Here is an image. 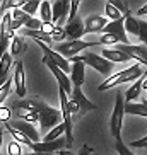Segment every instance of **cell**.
<instances>
[{
    "label": "cell",
    "mask_w": 147,
    "mask_h": 155,
    "mask_svg": "<svg viewBox=\"0 0 147 155\" xmlns=\"http://www.w3.org/2000/svg\"><path fill=\"white\" fill-rule=\"evenodd\" d=\"M147 70L144 68L142 65L135 63L133 67H128V68L121 70V72L115 73L113 77H108L104 82L99 85V91H108V89H113L116 85H121V84H127V82H135L137 78H140L142 75H145Z\"/></svg>",
    "instance_id": "1"
},
{
    "label": "cell",
    "mask_w": 147,
    "mask_h": 155,
    "mask_svg": "<svg viewBox=\"0 0 147 155\" xmlns=\"http://www.w3.org/2000/svg\"><path fill=\"white\" fill-rule=\"evenodd\" d=\"M70 96L72 97L69 99V111H70V116H75L74 119L82 118L86 113L97 109V106L92 104L91 101L84 96V92L80 91V87H72V94Z\"/></svg>",
    "instance_id": "2"
},
{
    "label": "cell",
    "mask_w": 147,
    "mask_h": 155,
    "mask_svg": "<svg viewBox=\"0 0 147 155\" xmlns=\"http://www.w3.org/2000/svg\"><path fill=\"white\" fill-rule=\"evenodd\" d=\"M60 119H62V114H60L58 109L45 104V102L39 104V107H38V121L41 124V131H45V135L48 133V130L60 124Z\"/></svg>",
    "instance_id": "3"
},
{
    "label": "cell",
    "mask_w": 147,
    "mask_h": 155,
    "mask_svg": "<svg viewBox=\"0 0 147 155\" xmlns=\"http://www.w3.org/2000/svg\"><path fill=\"white\" fill-rule=\"evenodd\" d=\"M94 46H99L97 41H63V43H58L55 48V51L58 53L60 56H63L65 60L67 58H74L77 56V53H80L82 50H87V48H94Z\"/></svg>",
    "instance_id": "4"
},
{
    "label": "cell",
    "mask_w": 147,
    "mask_h": 155,
    "mask_svg": "<svg viewBox=\"0 0 147 155\" xmlns=\"http://www.w3.org/2000/svg\"><path fill=\"white\" fill-rule=\"evenodd\" d=\"M58 96H60V114H62V119H63V126H65V141H67V148L74 145V119L70 116L69 111V97L62 89H58Z\"/></svg>",
    "instance_id": "5"
},
{
    "label": "cell",
    "mask_w": 147,
    "mask_h": 155,
    "mask_svg": "<svg viewBox=\"0 0 147 155\" xmlns=\"http://www.w3.org/2000/svg\"><path fill=\"white\" fill-rule=\"evenodd\" d=\"M123 116H125V99L123 96L116 92L115 97V107H113V113H111V119H110V130L111 135L118 140L121 138V126H123Z\"/></svg>",
    "instance_id": "6"
},
{
    "label": "cell",
    "mask_w": 147,
    "mask_h": 155,
    "mask_svg": "<svg viewBox=\"0 0 147 155\" xmlns=\"http://www.w3.org/2000/svg\"><path fill=\"white\" fill-rule=\"evenodd\" d=\"M80 60L84 61V65H89L91 68H94L96 72H99L104 77H110V73L113 72V63H110L108 60H104L103 56L96 55V53H86L84 56H80Z\"/></svg>",
    "instance_id": "7"
},
{
    "label": "cell",
    "mask_w": 147,
    "mask_h": 155,
    "mask_svg": "<svg viewBox=\"0 0 147 155\" xmlns=\"http://www.w3.org/2000/svg\"><path fill=\"white\" fill-rule=\"evenodd\" d=\"M69 9L70 2L67 0H56L51 4V24L56 28H62V24L67 22L69 19Z\"/></svg>",
    "instance_id": "8"
},
{
    "label": "cell",
    "mask_w": 147,
    "mask_h": 155,
    "mask_svg": "<svg viewBox=\"0 0 147 155\" xmlns=\"http://www.w3.org/2000/svg\"><path fill=\"white\" fill-rule=\"evenodd\" d=\"M113 48H116V50L127 53L132 60H137L138 65H140V63L145 65V70H147V48H145V46H138V45H115Z\"/></svg>",
    "instance_id": "9"
},
{
    "label": "cell",
    "mask_w": 147,
    "mask_h": 155,
    "mask_svg": "<svg viewBox=\"0 0 147 155\" xmlns=\"http://www.w3.org/2000/svg\"><path fill=\"white\" fill-rule=\"evenodd\" d=\"M43 63H45L46 67L50 68V72L53 73V75H55L56 82H58V89H62V91H63L65 94H67V96H69V94H72V82H70V78L67 77V75H65V73L62 72V70H60L58 67H56V65L51 63L50 60L46 58V56L43 58Z\"/></svg>",
    "instance_id": "10"
},
{
    "label": "cell",
    "mask_w": 147,
    "mask_h": 155,
    "mask_svg": "<svg viewBox=\"0 0 147 155\" xmlns=\"http://www.w3.org/2000/svg\"><path fill=\"white\" fill-rule=\"evenodd\" d=\"M67 147V141L63 137L56 138L53 141H38V143H32L31 148L32 152H38V153H53V152H60L62 148Z\"/></svg>",
    "instance_id": "11"
},
{
    "label": "cell",
    "mask_w": 147,
    "mask_h": 155,
    "mask_svg": "<svg viewBox=\"0 0 147 155\" xmlns=\"http://www.w3.org/2000/svg\"><path fill=\"white\" fill-rule=\"evenodd\" d=\"M70 82L74 84V87H82L84 78H86V65L80 60V56H74L72 65H70Z\"/></svg>",
    "instance_id": "12"
},
{
    "label": "cell",
    "mask_w": 147,
    "mask_h": 155,
    "mask_svg": "<svg viewBox=\"0 0 147 155\" xmlns=\"http://www.w3.org/2000/svg\"><path fill=\"white\" fill-rule=\"evenodd\" d=\"M38 46H39V48L43 50V53H45L46 58L50 60L53 65H56V67H58V68L65 73V75H67V73H70V63L63 58V56H60L55 50H51L50 46L45 45V43H38Z\"/></svg>",
    "instance_id": "13"
},
{
    "label": "cell",
    "mask_w": 147,
    "mask_h": 155,
    "mask_svg": "<svg viewBox=\"0 0 147 155\" xmlns=\"http://www.w3.org/2000/svg\"><path fill=\"white\" fill-rule=\"evenodd\" d=\"M65 38H69V41H79L84 36V21L80 17H75L65 24L63 28Z\"/></svg>",
    "instance_id": "14"
},
{
    "label": "cell",
    "mask_w": 147,
    "mask_h": 155,
    "mask_svg": "<svg viewBox=\"0 0 147 155\" xmlns=\"http://www.w3.org/2000/svg\"><path fill=\"white\" fill-rule=\"evenodd\" d=\"M103 32H104V34H113V36H116L121 45H130L128 36H127L125 28H123V17L118 19V21H111V22H108L104 26V29H103Z\"/></svg>",
    "instance_id": "15"
},
{
    "label": "cell",
    "mask_w": 147,
    "mask_h": 155,
    "mask_svg": "<svg viewBox=\"0 0 147 155\" xmlns=\"http://www.w3.org/2000/svg\"><path fill=\"white\" fill-rule=\"evenodd\" d=\"M9 124L12 128H15L17 131H21L24 137H28L32 143H38V141H39V131H38L31 123H26L22 119H12V121H9Z\"/></svg>",
    "instance_id": "16"
},
{
    "label": "cell",
    "mask_w": 147,
    "mask_h": 155,
    "mask_svg": "<svg viewBox=\"0 0 147 155\" xmlns=\"http://www.w3.org/2000/svg\"><path fill=\"white\" fill-rule=\"evenodd\" d=\"M106 24H108L106 17H101V15H89V17L84 21V34L101 32Z\"/></svg>",
    "instance_id": "17"
},
{
    "label": "cell",
    "mask_w": 147,
    "mask_h": 155,
    "mask_svg": "<svg viewBox=\"0 0 147 155\" xmlns=\"http://www.w3.org/2000/svg\"><path fill=\"white\" fill-rule=\"evenodd\" d=\"M14 85L15 92L19 97L26 96V84H24V65L22 61H15L14 63Z\"/></svg>",
    "instance_id": "18"
},
{
    "label": "cell",
    "mask_w": 147,
    "mask_h": 155,
    "mask_svg": "<svg viewBox=\"0 0 147 155\" xmlns=\"http://www.w3.org/2000/svg\"><path fill=\"white\" fill-rule=\"evenodd\" d=\"M103 58L108 60L110 63H127V61H130V56L127 55V53H123V51L116 50V48H106V50H103Z\"/></svg>",
    "instance_id": "19"
},
{
    "label": "cell",
    "mask_w": 147,
    "mask_h": 155,
    "mask_svg": "<svg viewBox=\"0 0 147 155\" xmlns=\"http://www.w3.org/2000/svg\"><path fill=\"white\" fill-rule=\"evenodd\" d=\"M147 77V73L145 75H142L140 78H137L135 82L132 84V85L127 89V92H125V96H123V99H125V104H132L133 101L137 99L138 96H140V91H142V84H144V78Z\"/></svg>",
    "instance_id": "20"
},
{
    "label": "cell",
    "mask_w": 147,
    "mask_h": 155,
    "mask_svg": "<svg viewBox=\"0 0 147 155\" xmlns=\"http://www.w3.org/2000/svg\"><path fill=\"white\" fill-rule=\"evenodd\" d=\"M10 67H12V56H10V53L7 51V53H4L2 58H0V85H4V82L9 78L7 73H9Z\"/></svg>",
    "instance_id": "21"
},
{
    "label": "cell",
    "mask_w": 147,
    "mask_h": 155,
    "mask_svg": "<svg viewBox=\"0 0 147 155\" xmlns=\"http://www.w3.org/2000/svg\"><path fill=\"white\" fill-rule=\"evenodd\" d=\"M125 114H135V116H142L147 118V99H144L140 104H125Z\"/></svg>",
    "instance_id": "22"
},
{
    "label": "cell",
    "mask_w": 147,
    "mask_h": 155,
    "mask_svg": "<svg viewBox=\"0 0 147 155\" xmlns=\"http://www.w3.org/2000/svg\"><path fill=\"white\" fill-rule=\"evenodd\" d=\"M138 21L137 17H133L132 14H128L127 17H123V28L127 34H132V36H138Z\"/></svg>",
    "instance_id": "23"
},
{
    "label": "cell",
    "mask_w": 147,
    "mask_h": 155,
    "mask_svg": "<svg viewBox=\"0 0 147 155\" xmlns=\"http://www.w3.org/2000/svg\"><path fill=\"white\" fill-rule=\"evenodd\" d=\"M5 130H7V131H9L10 135H12V138H14V141H17L19 145H21V143H24V145H28V147H31V145H32V141L29 140L28 137H24L22 133H21V131H17L15 128H12L9 123H5Z\"/></svg>",
    "instance_id": "24"
},
{
    "label": "cell",
    "mask_w": 147,
    "mask_h": 155,
    "mask_svg": "<svg viewBox=\"0 0 147 155\" xmlns=\"http://www.w3.org/2000/svg\"><path fill=\"white\" fill-rule=\"evenodd\" d=\"M28 46H26V43L21 39L19 36H14L12 38V41H10V56H17V55H21L24 50H26Z\"/></svg>",
    "instance_id": "25"
},
{
    "label": "cell",
    "mask_w": 147,
    "mask_h": 155,
    "mask_svg": "<svg viewBox=\"0 0 147 155\" xmlns=\"http://www.w3.org/2000/svg\"><path fill=\"white\" fill-rule=\"evenodd\" d=\"M39 14H41L43 24H51V4L48 0L39 2Z\"/></svg>",
    "instance_id": "26"
},
{
    "label": "cell",
    "mask_w": 147,
    "mask_h": 155,
    "mask_svg": "<svg viewBox=\"0 0 147 155\" xmlns=\"http://www.w3.org/2000/svg\"><path fill=\"white\" fill-rule=\"evenodd\" d=\"M63 133H65V126H63V123H60L46 133L45 137H43V141H53V140H56V138L63 137Z\"/></svg>",
    "instance_id": "27"
},
{
    "label": "cell",
    "mask_w": 147,
    "mask_h": 155,
    "mask_svg": "<svg viewBox=\"0 0 147 155\" xmlns=\"http://www.w3.org/2000/svg\"><path fill=\"white\" fill-rule=\"evenodd\" d=\"M24 12V14H28L29 17H32V15L36 14V10H39V2L38 0H29V2H24L22 9H21Z\"/></svg>",
    "instance_id": "28"
},
{
    "label": "cell",
    "mask_w": 147,
    "mask_h": 155,
    "mask_svg": "<svg viewBox=\"0 0 147 155\" xmlns=\"http://www.w3.org/2000/svg\"><path fill=\"white\" fill-rule=\"evenodd\" d=\"M104 12H106V17H110L111 21H118V19H121V14H120L118 10L111 5V2H106L104 5Z\"/></svg>",
    "instance_id": "29"
},
{
    "label": "cell",
    "mask_w": 147,
    "mask_h": 155,
    "mask_svg": "<svg viewBox=\"0 0 147 155\" xmlns=\"http://www.w3.org/2000/svg\"><path fill=\"white\" fill-rule=\"evenodd\" d=\"M111 5H113V7H115V9L118 10L120 14H121V17H127L128 14H132V12H130V9H128V5H127V2L113 0V2H111Z\"/></svg>",
    "instance_id": "30"
},
{
    "label": "cell",
    "mask_w": 147,
    "mask_h": 155,
    "mask_svg": "<svg viewBox=\"0 0 147 155\" xmlns=\"http://www.w3.org/2000/svg\"><path fill=\"white\" fill-rule=\"evenodd\" d=\"M50 36H51V41L63 43V41H65V32H63V28H56V26H53V29H51V32H50Z\"/></svg>",
    "instance_id": "31"
},
{
    "label": "cell",
    "mask_w": 147,
    "mask_h": 155,
    "mask_svg": "<svg viewBox=\"0 0 147 155\" xmlns=\"http://www.w3.org/2000/svg\"><path fill=\"white\" fill-rule=\"evenodd\" d=\"M10 87H12V80L7 78L4 82V85L0 87V106H2V102L7 99V96H9V92H10Z\"/></svg>",
    "instance_id": "32"
},
{
    "label": "cell",
    "mask_w": 147,
    "mask_h": 155,
    "mask_svg": "<svg viewBox=\"0 0 147 155\" xmlns=\"http://www.w3.org/2000/svg\"><path fill=\"white\" fill-rule=\"evenodd\" d=\"M99 45H120V41H118V38L116 36H113V34H104V32H103V36L99 38Z\"/></svg>",
    "instance_id": "33"
},
{
    "label": "cell",
    "mask_w": 147,
    "mask_h": 155,
    "mask_svg": "<svg viewBox=\"0 0 147 155\" xmlns=\"http://www.w3.org/2000/svg\"><path fill=\"white\" fill-rule=\"evenodd\" d=\"M138 39L147 48V22H144V21L138 22Z\"/></svg>",
    "instance_id": "34"
},
{
    "label": "cell",
    "mask_w": 147,
    "mask_h": 155,
    "mask_svg": "<svg viewBox=\"0 0 147 155\" xmlns=\"http://www.w3.org/2000/svg\"><path fill=\"white\" fill-rule=\"evenodd\" d=\"M115 148H116V152H118L120 155H133V152L130 150V148H128L127 145H125L123 141H121V138H118V140H116Z\"/></svg>",
    "instance_id": "35"
},
{
    "label": "cell",
    "mask_w": 147,
    "mask_h": 155,
    "mask_svg": "<svg viewBox=\"0 0 147 155\" xmlns=\"http://www.w3.org/2000/svg\"><path fill=\"white\" fill-rule=\"evenodd\" d=\"M7 152H9V155H22V148H21V145H19L17 141H9V147H7Z\"/></svg>",
    "instance_id": "36"
},
{
    "label": "cell",
    "mask_w": 147,
    "mask_h": 155,
    "mask_svg": "<svg viewBox=\"0 0 147 155\" xmlns=\"http://www.w3.org/2000/svg\"><path fill=\"white\" fill-rule=\"evenodd\" d=\"M79 5H80V2H79V0H72V2H70L69 19H67V22H69V21H72V19L77 17V9H79Z\"/></svg>",
    "instance_id": "37"
},
{
    "label": "cell",
    "mask_w": 147,
    "mask_h": 155,
    "mask_svg": "<svg viewBox=\"0 0 147 155\" xmlns=\"http://www.w3.org/2000/svg\"><path fill=\"white\" fill-rule=\"evenodd\" d=\"M10 121V109L5 106H0V123H9Z\"/></svg>",
    "instance_id": "38"
},
{
    "label": "cell",
    "mask_w": 147,
    "mask_h": 155,
    "mask_svg": "<svg viewBox=\"0 0 147 155\" xmlns=\"http://www.w3.org/2000/svg\"><path fill=\"white\" fill-rule=\"evenodd\" d=\"M22 5H24V0H12V2H5V7H9V9H22Z\"/></svg>",
    "instance_id": "39"
},
{
    "label": "cell",
    "mask_w": 147,
    "mask_h": 155,
    "mask_svg": "<svg viewBox=\"0 0 147 155\" xmlns=\"http://www.w3.org/2000/svg\"><path fill=\"white\" fill-rule=\"evenodd\" d=\"M130 145H132L133 148H147V137L140 138V140H135V141H132Z\"/></svg>",
    "instance_id": "40"
},
{
    "label": "cell",
    "mask_w": 147,
    "mask_h": 155,
    "mask_svg": "<svg viewBox=\"0 0 147 155\" xmlns=\"http://www.w3.org/2000/svg\"><path fill=\"white\" fill-rule=\"evenodd\" d=\"M91 153H92V148H91V147H89V145H82L77 155H91Z\"/></svg>",
    "instance_id": "41"
},
{
    "label": "cell",
    "mask_w": 147,
    "mask_h": 155,
    "mask_svg": "<svg viewBox=\"0 0 147 155\" xmlns=\"http://www.w3.org/2000/svg\"><path fill=\"white\" fill-rule=\"evenodd\" d=\"M137 15H147V4L144 5V7H140V9L137 10Z\"/></svg>",
    "instance_id": "42"
},
{
    "label": "cell",
    "mask_w": 147,
    "mask_h": 155,
    "mask_svg": "<svg viewBox=\"0 0 147 155\" xmlns=\"http://www.w3.org/2000/svg\"><path fill=\"white\" fill-rule=\"evenodd\" d=\"M2 140H4V131L0 130V155H2Z\"/></svg>",
    "instance_id": "43"
},
{
    "label": "cell",
    "mask_w": 147,
    "mask_h": 155,
    "mask_svg": "<svg viewBox=\"0 0 147 155\" xmlns=\"http://www.w3.org/2000/svg\"><path fill=\"white\" fill-rule=\"evenodd\" d=\"M142 91H147V77L144 78V84H142Z\"/></svg>",
    "instance_id": "44"
},
{
    "label": "cell",
    "mask_w": 147,
    "mask_h": 155,
    "mask_svg": "<svg viewBox=\"0 0 147 155\" xmlns=\"http://www.w3.org/2000/svg\"><path fill=\"white\" fill-rule=\"evenodd\" d=\"M28 155H50V153H38V152H31V153H28Z\"/></svg>",
    "instance_id": "45"
},
{
    "label": "cell",
    "mask_w": 147,
    "mask_h": 155,
    "mask_svg": "<svg viewBox=\"0 0 147 155\" xmlns=\"http://www.w3.org/2000/svg\"><path fill=\"white\" fill-rule=\"evenodd\" d=\"M60 155H72V152H62L60 150Z\"/></svg>",
    "instance_id": "46"
},
{
    "label": "cell",
    "mask_w": 147,
    "mask_h": 155,
    "mask_svg": "<svg viewBox=\"0 0 147 155\" xmlns=\"http://www.w3.org/2000/svg\"><path fill=\"white\" fill-rule=\"evenodd\" d=\"M0 5H2V2H0Z\"/></svg>",
    "instance_id": "47"
},
{
    "label": "cell",
    "mask_w": 147,
    "mask_h": 155,
    "mask_svg": "<svg viewBox=\"0 0 147 155\" xmlns=\"http://www.w3.org/2000/svg\"><path fill=\"white\" fill-rule=\"evenodd\" d=\"M0 124H2V123H0Z\"/></svg>",
    "instance_id": "48"
},
{
    "label": "cell",
    "mask_w": 147,
    "mask_h": 155,
    "mask_svg": "<svg viewBox=\"0 0 147 155\" xmlns=\"http://www.w3.org/2000/svg\"><path fill=\"white\" fill-rule=\"evenodd\" d=\"M0 87H2V85H0Z\"/></svg>",
    "instance_id": "49"
},
{
    "label": "cell",
    "mask_w": 147,
    "mask_h": 155,
    "mask_svg": "<svg viewBox=\"0 0 147 155\" xmlns=\"http://www.w3.org/2000/svg\"><path fill=\"white\" fill-rule=\"evenodd\" d=\"M145 92H147V91H145Z\"/></svg>",
    "instance_id": "50"
}]
</instances>
